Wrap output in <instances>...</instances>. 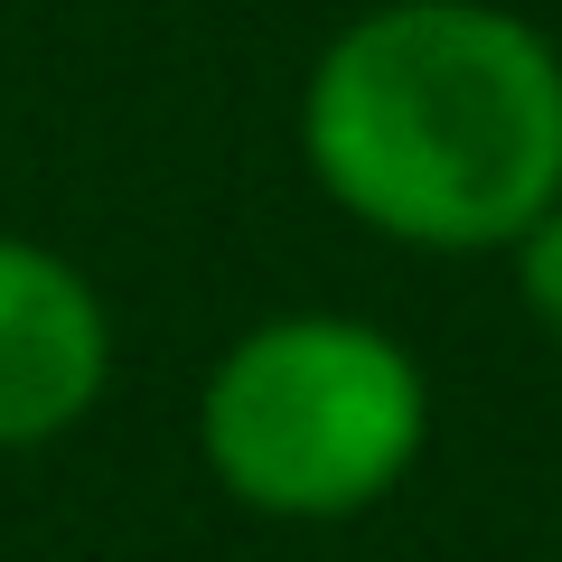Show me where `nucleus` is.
I'll list each match as a JSON object with an SVG mask.
<instances>
[{
	"label": "nucleus",
	"instance_id": "nucleus-1",
	"mask_svg": "<svg viewBox=\"0 0 562 562\" xmlns=\"http://www.w3.org/2000/svg\"><path fill=\"white\" fill-rule=\"evenodd\" d=\"M301 160L403 254H506L562 198V47L497 0H384L310 57Z\"/></svg>",
	"mask_w": 562,
	"mask_h": 562
},
{
	"label": "nucleus",
	"instance_id": "nucleus-2",
	"mask_svg": "<svg viewBox=\"0 0 562 562\" xmlns=\"http://www.w3.org/2000/svg\"><path fill=\"white\" fill-rule=\"evenodd\" d=\"M431 450V375L375 319H254L198 384V460L244 516L347 525L384 506Z\"/></svg>",
	"mask_w": 562,
	"mask_h": 562
},
{
	"label": "nucleus",
	"instance_id": "nucleus-3",
	"mask_svg": "<svg viewBox=\"0 0 562 562\" xmlns=\"http://www.w3.org/2000/svg\"><path fill=\"white\" fill-rule=\"evenodd\" d=\"M113 384V310L38 235H0V450L66 441Z\"/></svg>",
	"mask_w": 562,
	"mask_h": 562
},
{
	"label": "nucleus",
	"instance_id": "nucleus-4",
	"mask_svg": "<svg viewBox=\"0 0 562 562\" xmlns=\"http://www.w3.org/2000/svg\"><path fill=\"white\" fill-rule=\"evenodd\" d=\"M506 262H516V301H525V319H535L543 338L562 347V198L543 206V216L525 225L516 244H506Z\"/></svg>",
	"mask_w": 562,
	"mask_h": 562
}]
</instances>
